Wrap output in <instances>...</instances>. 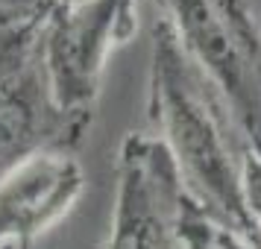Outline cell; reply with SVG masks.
Here are the masks:
<instances>
[{
    "label": "cell",
    "instance_id": "9",
    "mask_svg": "<svg viewBox=\"0 0 261 249\" xmlns=\"http://www.w3.org/2000/svg\"><path fill=\"white\" fill-rule=\"evenodd\" d=\"M47 0H0V15H36Z\"/></svg>",
    "mask_w": 261,
    "mask_h": 249
},
{
    "label": "cell",
    "instance_id": "10",
    "mask_svg": "<svg viewBox=\"0 0 261 249\" xmlns=\"http://www.w3.org/2000/svg\"><path fill=\"white\" fill-rule=\"evenodd\" d=\"M30 15H0V36L3 33H9L15 24H21V21H27Z\"/></svg>",
    "mask_w": 261,
    "mask_h": 249
},
{
    "label": "cell",
    "instance_id": "8",
    "mask_svg": "<svg viewBox=\"0 0 261 249\" xmlns=\"http://www.w3.org/2000/svg\"><path fill=\"white\" fill-rule=\"evenodd\" d=\"M241 170H244V197H247V208L252 214V220L261 232V155L255 153H244V161H241Z\"/></svg>",
    "mask_w": 261,
    "mask_h": 249
},
{
    "label": "cell",
    "instance_id": "5",
    "mask_svg": "<svg viewBox=\"0 0 261 249\" xmlns=\"http://www.w3.org/2000/svg\"><path fill=\"white\" fill-rule=\"evenodd\" d=\"M185 185L155 135L132 132L118 155V200L106 249H182Z\"/></svg>",
    "mask_w": 261,
    "mask_h": 249
},
{
    "label": "cell",
    "instance_id": "1",
    "mask_svg": "<svg viewBox=\"0 0 261 249\" xmlns=\"http://www.w3.org/2000/svg\"><path fill=\"white\" fill-rule=\"evenodd\" d=\"M150 38L147 118L153 135L167 147L185 193L261 249V232L244 197L241 161L247 147L223 97L191 62L165 18H155Z\"/></svg>",
    "mask_w": 261,
    "mask_h": 249
},
{
    "label": "cell",
    "instance_id": "11",
    "mask_svg": "<svg viewBox=\"0 0 261 249\" xmlns=\"http://www.w3.org/2000/svg\"><path fill=\"white\" fill-rule=\"evenodd\" d=\"M0 249H30V243H21V240H3Z\"/></svg>",
    "mask_w": 261,
    "mask_h": 249
},
{
    "label": "cell",
    "instance_id": "4",
    "mask_svg": "<svg viewBox=\"0 0 261 249\" xmlns=\"http://www.w3.org/2000/svg\"><path fill=\"white\" fill-rule=\"evenodd\" d=\"M44 9V6H41ZM91 123L65 115L50 94L41 53L38 12L0 36V182L44 150H68L85 141Z\"/></svg>",
    "mask_w": 261,
    "mask_h": 249
},
{
    "label": "cell",
    "instance_id": "6",
    "mask_svg": "<svg viewBox=\"0 0 261 249\" xmlns=\"http://www.w3.org/2000/svg\"><path fill=\"white\" fill-rule=\"evenodd\" d=\"M85 190V173L68 150H44L0 182V243L44 235Z\"/></svg>",
    "mask_w": 261,
    "mask_h": 249
},
{
    "label": "cell",
    "instance_id": "3",
    "mask_svg": "<svg viewBox=\"0 0 261 249\" xmlns=\"http://www.w3.org/2000/svg\"><path fill=\"white\" fill-rule=\"evenodd\" d=\"M138 30V0H47L38 12V53L56 106L94 123L106 62Z\"/></svg>",
    "mask_w": 261,
    "mask_h": 249
},
{
    "label": "cell",
    "instance_id": "7",
    "mask_svg": "<svg viewBox=\"0 0 261 249\" xmlns=\"http://www.w3.org/2000/svg\"><path fill=\"white\" fill-rule=\"evenodd\" d=\"M179 240H182V249H255L232 226H226L220 217H214L188 193L182 200Z\"/></svg>",
    "mask_w": 261,
    "mask_h": 249
},
{
    "label": "cell",
    "instance_id": "2",
    "mask_svg": "<svg viewBox=\"0 0 261 249\" xmlns=\"http://www.w3.org/2000/svg\"><path fill=\"white\" fill-rule=\"evenodd\" d=\"M155 6L220 91L244 147L261 155V26L247 0H155Z\"/></svg>",
    "mask_w": 261,
    "mask_h": 249
}]
</instances>
